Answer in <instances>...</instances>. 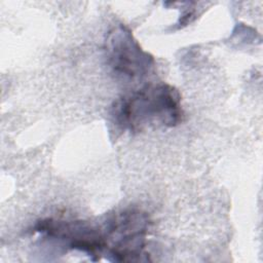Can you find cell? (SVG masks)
I'll use <instances>...</instances> for the list:
<instances>
[{"instance_id": "obj_1", "label": "cell", "mask_w": 263, "mask_h": 263, "mask_svg": "<svg viewBox=\"0 0 263 263\" xmlns=\"http://www.w3.org/2000/svg\"><path fill=\"white\" fill-rule=\"evenodd\" d=\"M112 115L118 126L130 132L155 124L175 126L183 117L181 97L166 83L148 84L117 101Z\"/></svg>"}, {"instance_id": "obj_2", "label": "cell", "mask_w": 263, "mask_h": 263, "mask_svg": "<svg viewBox=\"0 0 263 263\" xmlns=\"http://www.w3.org/2000/svg\"><path fill=\"white\" fill-rule=\"evenodd\" d=\"M149 228L148 217L140 211H124L109 220L103 233L106 249L108 243L111 260L118 262L148 261L144 253Z\"/></svg>"}, {"instance_id": "obj_3", "label": "cell", "mask_w": 263, "mask_h": 263, "mask_svg": "<svg viewBox=\"0 0 263 263\" xmlns=\"http://www.w3.org/2000/svg\"><path fill=\"white\" fill-rule=\"evenodd\" d=\"M106 52L111 68L129 78L147 75L154 64L153 57L145 51L123 25L114 27L106 39Z\"/></svg>"}]
</instances>
